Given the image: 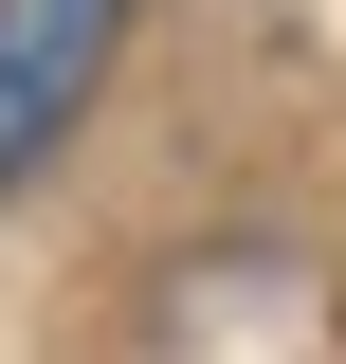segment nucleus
Wrapping results in <instances>:
<instances>
[{
	"label": "nucleus",
	"instance_id": "nucleus-1",
	"mask_svg": "<svg viewBox=\"0 0 346 364\" xmlns=\"http://www.w3.org/2000/svg\"><path fill=\"white\" fill-rule=\"evenodd\" d=\"M110 37H128V0H0V182H19V164L91 109Z\"/></svg>",
	"mask_w": 346,
	"mask_h": 364
}]
</instances>
